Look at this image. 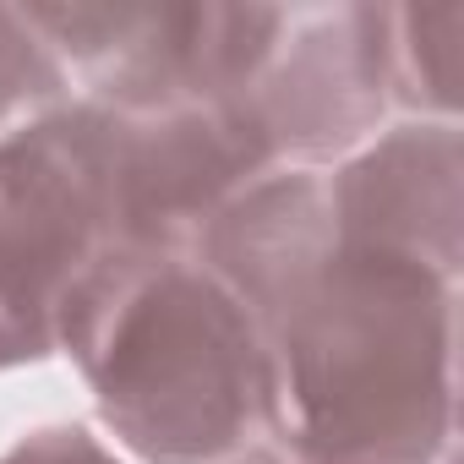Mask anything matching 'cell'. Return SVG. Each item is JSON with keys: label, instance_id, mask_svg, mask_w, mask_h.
Segmentation results:
<instances>
[{"label": "cell", "instance_id": "cell-1", "mask_svg": "<svg viewBox=\"0 0 464 464\" xmlns=\"http://www.w3.org/2000/svg\"><path fill=\"white\" fill-rule=\"evenodd\" d=\"M197 257L263 339V426L290 464H437L453 442L459 285L334 241L312 169L236 197Z\"/></svg>", "mask_w": 464, "mask_h": 464}, {"label": "cell", "instance_id": "cell-2", "mask_svg": "<svg viewBox=\"0 0 464 464\" xmlns=\"http://www.w3.org/2000/svg\"><path fill=\"white\" fill-rule=\"evenodd\" d=\"M99 420L142 464H218L263 426V339L197 252H110L61 306Z\"/></svg>", "mask_w": 464, "mask_h": 464}, {"label": "cell", "instance_id": "cell-3", "mask_svg": "<svg viewBox=\"0 0 464 464\" xmlns=\"http://www.w3.org/2000/svg\"><path fill=\"white\" fill-rule=\"evenodd\" d=\"M23 17L104 110L252 93L290 28L285 6L236 0H39Z\"/></svg>", "mask_w": 464, "mask_h": 464}, {"label": "cell", "instance_id": "cell-4", "mask_svg": "<svg viewBox=\"0 0 464 464\" xmlns=\"http://www.w3.org/2000/svg\"><path fill=\"white\" fill-rule=\"evenodd\" d=\"M115 252L88 104L0 137V372L55 355L61 306Z\"/></svg>", "mask_w": 464, "mask_h": 464}, {"label": "cell", "instance_id": "cell-5", "mask_svg": "<svg viewBox=\"0 0 464 464\" xmlns=\"http://www.w3.org/2000/svg\"><path fill=\"white\" fill-rule=\"evenodd\" d=\"M82 104L93 121L115 252H197L213 218L279 164L252 93L159 110Z\"/></svg>", "mask_w": 464, "mask_h": 464}, {"label": "cell", "instance_id": "cell-6", "mask_svg": "<svg viewBox=\"0 0 464 464\" xmlns=\"http://www.w3.org/2000/svg\"><path fill=\"white\" fill-rule=\"evenodd\" d=\"M328 218L334 241L415 263L459 285L464 257V137L459 121H410L372 137L334 169Z\"/></svg>", "mask_w": 464, "mask_h": 464}, {"label": "cell", "instance_id": "cell-7", "mask_svg": "<svg viewBox=\"0 0 464 464\" xmlns=\"http://www.w3.org/2000/svg\"><path fill=\"white\" fill-rule=\"evenodd\" d=\"M252 104L279 159L323 164L372 137L388 99L366 44V6L290 12L274 61L252 82Z\"/></svg>", "mask_w": 464, "mask_h": 464}, {"label": "cell", "instance_id": "cell-8", "mask_svg": "<svg viewBox=\"0 0 464 464\" xmlns=\"http://www.w3.org/2000/svg\"><path fill=\"white\" fill-rule=\"evenodd\" d=\"M366 44L388 104L420 121L459 115V50H464L459 0H382V6H366Z\"/></svg>", "mask_w": 464, "mask_h": 464}, {"label": "cell", "instance_id": "cell-9", "mask_svg": "<svg viewBox=\"0 0 464 464\" xmlns=\"http://www.w3.org/2000/svg\"><path fill=\"white\" fill-rule=\"evenodd\" d=\"M66 66L50 55V44L28 28L23 6H0V126L39 121L61 104Z\"/></svg>", "mask_w": 464, "mask_h": 464}, {"label": "cell", "instance_id": "cell-10", "mask_svg": "<svg viewBox=\"0 0 464 464\" xmlns=\"http://www.w3.org/2000/svg\"><path fill=\"white\" fill-rule=\"evenodd\" d=\"M0 464H121L88 426H39L28 431Z\"/></svg>", "mask_w": 464, "mask_h": 464}, {"label": "cell", "instance_id": "cell-11", "mask_svg": "<svg viewBox=\"0 0 464 464\" xmlns=\"http://www.w3.org/2000/svg\"><path fill=\"white\" fill-rule=\"evenodd\" d=\"M218 464H290L279 448H246V453H229V459H218Z\"/></svg>", "mask_w": 464, "mask_h": 464}]
</instances>
